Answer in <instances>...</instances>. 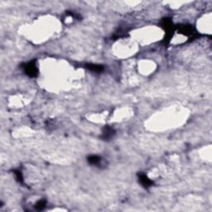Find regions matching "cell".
<instances>
[{
  "label": "cell",
  "mask_w": 212,
  "mask_h": 212,
  "mask_svg": "<svg viewBox=\"0 0 212 212\" xmlns=\"http://www.w3.org/2000/svg\"><path fill=\"white\" fill-rule=\"evenodd\" d=\"M139 181H140L141 184L143 185L144 187L151 186V185L153 183L149 178L147 177L146 175H144V174H140V175H139Z\"/></svg>",
  "instance_id": "2"
},
{
  "label": "cell",
  "mask_w": 212,
  "mask_h": 212,
  "mask_svg": "<svg viewBox=\"0 0 212 212\" xmlns=\"http://www.w3.org/2000/svg\"><path fill=\"white\" fill-rule=\"evenodd\" d=\"M45 205H46V201L45 200H41V201H38L36 204V208L38 211H42L45 207Z\"/></svg>",
  "instance_id": "6"
},
{
  "label": "cell",
  "mask_w": 212,
  "mask_h": 212,
  "mask_svg": "<svg viewBox=\"0 0 212 212\" xmlns=\"http://www.w3.org/2000/svg\"><path fill=\"white\" fill-rule=\"evenodd\" d=\"M88 162L92 164V165H99L101 162L100 157L98 156H95V155H91L90 157H88Z\"/></svg>",
  "instance_id": "4"
},
{
  "label": "cell",
  "mask_w": 212,
  "mask_h": 212,
  "mask_svg": "<svg viewBox=\"0 0 212 212\" xmlns=\"http://www.w3.org/2000/svg\"><path fill=\"white\" fill-rule=\"evenodd\" d=\"M114 134V130L112 128L110 127H105V129L103 130V136L102 137L104 139H110Z\"/></svg>",
  "instance_id": "3"
},
{
  "label": "cell",
  "mask_w": 212,
  "mask_h": 212,
  "mask_svg": "<svg viewBox=\"0 0 212 212\" xmlns=\"http://www.w3.org/2000/svg\"><path fill=\"white\" fill-rule=\"evenodd\" d=\"M24 70H25L26 74L31 77H35L36 75H37V68L35 62H33V61L28 63L24 67Z\"/></svg>",
  "instance_id": "1"
},
{
  "label": "cell",
  "mask_w": 212,
  "mask_h": 212,
  "mask_svg": "<svg viewBox=\"0 0 212 212\" xmlns=\"http://www.w3.org/2000/svg\"><path fill=\"white\" fill-rule=\"evenodd\" d=\"M86 68H88L89 70H91L92 71L94 72H100L103 71V67L102 66H99V65H94V64H89L86 65Z\"/></svg>",
  "instance_id": "5"
}]
</instances>
